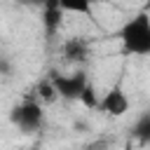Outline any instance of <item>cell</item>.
<instances>
[{
  "instance_id": "cell-1",
  "label": "cell",
  "mask_w": 150,
  "mask_h": 150,
  "mask_svg": "<svg viewBox=\"0 0 150 150\" xmlns=\"http://www.w3.org/2000/svg\"><path fill=\"white\" fill-rule=\"evenodd\" d=\"M120 40L124 52L136 56H148L150 54V14L138 12L131 19H127L120 28Z\"/></svg>"
},
{
  "instance_id": "cell-2",
  "label": "cell",
  "mask_w": 150,
  "mask_h": 150,
  "mask_svg": "<svg viewBox=\"0 0 150 150\" xmlns=\"http://www.w3.org/2000/svg\"><path fill=\"white\" fill-rule=\"evenodd\" d=\"M9 122L21 131V134H35L42 129L45 112L38 101H23L9 110Z\"/></svg>"
},
{
  "instance_id": "cell-3",
  "label": "cell",
  "mask_w": 150,
  "mask_h": 150,
  "mask_svg": "<svg viewBox=\"0 0 150 150\" xmlns=\"http://www.w3.org/2000/svg\"><path fill=\"white\" fill-rule=\"evenodd\" d=\"M49 82L54 84V89H56V96H61L63 101H80V96H82L84 87L89 84V80H87V73H82V70L68 73V75L52 73Z\"/></svg>"
},
{
  "instance_id": "cell-4",
  "label": "cell",
  "mask_w": 150,
  "mask_h": 150,
  "mask_svg": "<svg viewBox=\"0 0 150 150\" xmlns=\"http://www.w3.org/2000/svg\"><path fill=\"white\" fill-rule=\"evenodd\" d=\"M98 110L103 115H110V117H122L127 110H129V98L124 94L122 87H112L101 101H98Z\"/></svg>"
},
{
  "instance_id": "cell-5",
  "label": "cell",
  "mask_w": 150,
  "mask_h": 150,
  "mask_svg": "<svg viewBox=\"0 0 150 150\" xmlns=\"http://www.w3.org/2000/svg\"><path fill=\"white\" fill-rule=\"evenodd\" d=\"M61 19H63V9L59 5V0H49L45 2V12H42V26H45V33L52 38L59 26H61Z\"/></svg>"
},
{
  "instance_id": "cell-6",
  "label": "cell",
  "mask_w": 150,
  "mask_h": 150,
  "mask_svg": "<svg viewBox=\"0 0 150 150\" xmlns=\"http://www.w3.org/2000/svg\"><path fill=\"white\" fill-rule=\"evenodd\" d=\"M89 56V45L82 40V38H70L66 45H63V59L66 61H73V63H80Z\"/></svg>"
},
{
  "instance_id": "cell-7",
  "label": "cell",
  "mask_w": 150,
  "mask_h": 150,
  "mask_svg": "<svg viewBox=\"0 0 150 150\" xmlns=\"http://www.w3.org/2000/svg\"><path fill=\"white\" fill-rule=\"evenodd\" d=\"M131 136H134L141 145H150V112H143V115L134 122Z\"/></svg>"
},
{
  "instance_id": "cell-8",
  "label": "cell",
  "mask_w": 150,
  "mask_h": 150,
  "mask_svg": "<svg viewBox=\"0 0 150 150\" xmlns=\"http://www.w3.org/2000/svg\"><path fill=\"white\" fill-rule=\"evenodd\" d=\"M59 5H61V9H63V14L66 12H73V14H84V16H89L91 14V5L89 2H70V0H59Z\"/></svg>"
},
{
  "instance_id": "cell-9",
  "label": "cell",
  "mask_w": 150,
  "mask_h": 150,
  "mask_svg": "<svg viewBox=\"0 0 150 150\" xmlns=\"http://www.w3.org/2000/svg\"><path fill=\"white\" fill-rule=\"evenodd\" d=\"M98 96H96V89H94V84L89 82L87 87H84V91H82V96H80V103L84 105V108H89V110H98Z\"/></svg>"
},
{
  "instance_id": "cell-10",
  "label": "cell",
  "mask_w": 150,
  "mask_h": 150,
  "mask_svg": "<svg viewBox=\"0 0 150 150\" xmlns=\"http://www.w3.org/2000/svg\"><path fill=\"white\" fill-rule=\"evenodd\" d=\"M38 98L45 101V103L56 101V89H54V84H52L49 80H42V82L38 84Z\"/></svg>"
},
{
  "instance_id": "cell-11",
  "label": "cell",
  "mask_w": 150,
  "mask_h": 150,
  "mask_svg": "<svg viewBox=\"0 0 150 150\" xmlns=\"http://www.w3.org/2000/svg\"><path fill=\"white\" fill-rule=\"evenodd\" d=\"M9 73H12V61L5 54H0V75H9Z\"/></svg>"
},
{
  "instance_id": "cell-12",
  "label": "cell",
  "mask_w": 150,
  "mask_h": 150,
  "mask_svg": "<svg viewBox=\"0 0 150 150\" xmlns=\"http://www.w3.org/2000/svg\"><path fill=\"white\" fill-rule=\"evenodd\" d=\"M73 127H75V129H80V131H82V129H87V127H84V122H75Z\"/></svg>"
},
{
  "instance_id": "cell-13",
  "label": "cell",
  "mask_w": 150,
  "mask_h": 150,
  "mask_svg": "<svg viewBox=\"0 0 150 150\" xmlns=\"http://www.w3.org/2000/svg\"><path fill=\"white\" fill-rule=\"evenodd\" d=\"M87 150H98V148H87Z\"/></svg>"
}]
</instances>
